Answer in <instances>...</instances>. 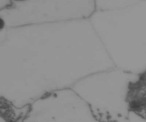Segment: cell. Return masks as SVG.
<instances>
[{"label":"cell","instance_id":"1","mask_svg":"<svg viewBox=\"0 0 146 122\" xmlns=\"http://www.w3.org/2000/svg\"><path fill=\"white\" fill-rule=\"evenodd\" d=\"M114 68L88 19L1 28L0 94L18 107Z\"/></svg>","mask_w":146,"mask_h":122},{"label":"cell","instance_id":"2","mask_svg":"<svg viewBox=\"0 0 146 122\" xmlns=\"http://www.w3.org/2000/svg\"><path fill=\"white\" fill-rule=\"evenodd\" d=\"M89 19L115 68L135 75L146 71V0L96 10Z\"/></svg>","mask_w":146,"mask_h":122},{"label":"cell","instance_id":"3","mask_svg":"<svg viewBox=\"0 0 146 122\" xmlns=\"http://www.w3.org/2000/svg\"><path fill=\"white\" fill-rule=\"evenodd\" d=\"M137 75L114 68L91 74L72 86L98 122H129L127 94Z\"/></svg>","mask_w":146,"mask_h":122},{"label":"cell","instance_id":"4","mask_svg":"<svg viewBox=\"0 0 146 122\" xmlns=\"http://www.w3.org/2000/svg\"><path fill=\"white\" fill-rule=\"evenodd\" d=\"M95 0H27L0 11L7 27L90 18Z\"/></svg>","mask_w":146,"mask_h":122},{"label":"cell","instance_id":"5","mask_svg":"<svg viewBox=\"0 0 146 122\" xmlns=\"http://www.w3.org/2000/svg\"><path fill=\"white\" fill-rule=\"evenodd\" d=\"M128 111L146 121V71L129 84L127 94Z\"/></svg>","mask_w":146,"mask_h":122},{"label":"cell","instance_id":"6","mask_svg":"<svg viewBox=\"0 0 146 122\" xmlns=\"http://www.w3.org/2000/svg\"><path fill=\"white\" fill-rule=\"evenodd\" d=\"M96 10H111L134 5L143 0H95Z\"/></svg>","mask_w":146,"mask_h":122},{"label":"cell","instance_id":"7","mask_svg":"<svg viewBox=\"0 0 146 122\" xmlns=\"http://www.w3.org/2000/svg\"><path fill=\"white\" fill-rule=\"evenodd\" d=\"M13 5L11 0H0V11L6 9Z\"/></svg>","mask_w":146,"mask_h":122},{"label":"cell","instance_id":"8","mask_svg":"<svg viewBox=\"0 0 146 122\" xmlns=\"http://www.w3.org/2000/svg\"><path fill=\"white\" fill-rule=\"evenodd\" d=\"M13 2V4H19V3H22L24 1H27V0H11Z\"/></svg>","mask_w":146,"mask_h":122}]
</instances>
